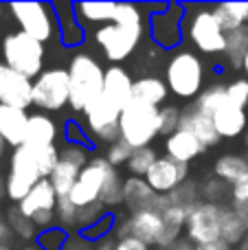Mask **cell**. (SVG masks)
I'll return each mask as SVG.
<instances>
[{"mask_svg": "<svg viewBox=\"0 0 248 250\" xmlns=\"http://www.w3.org/2000/svg\"><path fill=\"white\" fill-rule=\"evenodd\" d=\"M147 31V13L141 4L134 2H119L114 20L110 24L97 26L95 42L105 55V60L112 62V66H121L132 53L139 48Z\"/></svg>", "mask_w": 248, "mask_h": 250, "instance_id": "obj_1", "label": "cell"}, {"mask_svg": "<svg viewBox=\"0 0 248 250\" xmlns=\"http://www.w3.org/2000/svg\"><path fill=\"white\" fill-rule=\"evenodd\" d=\"M205 62L198 53L189 48H178L169 55L165 66V82L169 95L183 101H196L205 90Z\"/></svg>", "mask_w": 248, "mask_h": 250, "instance_id": "obj_2", "label": "cell"}, {"mask_svg": "<svg viewBox=\"0 0 248 250\" xmlns=\"http://www.w3.org/2000/svg\"><path fill=\"white\" fill-rule=\"evenodd\" d=\"M70 75V108L83 112L103 95L105 68L92 53H75L68 62Z\"/></svg>", "mask_w": 248, "mask_h": 250, "instance_id": "obj_3", "label": "cell"}, {"mask_svg": "<svg viewBox=\"0 0 248 250\" xmlns=\"http://www.w3.org/2000/svg\"><path fill=\"white\" fill-rule=\"evenodd\" d=\"M185 40L198 53L209 57H218L227 46V33L215 20L211 4H187L185 16Z\"/></svg>", "mask_w": 248, "mask_h": 250, "instance_id": "obj_4", "label": "cell"}, {"mask_svg": "<svg viewBox=\"0 0 248 250\" xmlns=\"http://www.w3.org/2000/svg\"><path fill=\"white\" fill-rule=\"evenodd\" d=\"M0 55L9 68L18 70L29 79H35L44 73V57L46 48L35 38L22 33V31H9L0 40Z\"/></svg>", "mask_w": 248, "mask_h": 250, "instance_id": "obj_5", "label": "cell"}, {"mask_svg": "<svg viewBox=\"0 0 248 250\" xmlns=\"http://www.w3.org/2000/svg\"><path fill=\"white\" fill-rule=\"evenodd\" d=\"M18 31L46 44L51 40H60V22H57L55 4L53 2H11L7 4Z\"/></svg>", "mask_w": 248, "mask_h": 250, "instance_id": "obj_6", "label": "cell"}, {"mask_svg": "<svg viewBox=\"0 0 248 250\" xmlns=\"http://www.w3.org/2000/svg\"><path fill=\"white\" fill-rule=\"evenodd\" d=\"M158 136V108L132 99L121 112V141H125L132 149H141L152 147Z\"/></svg>", "mask_w": 248, "mask_h": 250, "instance_id": "obj_7", "label": "cell"}, {"mask_svg": "<svg viewBox=\"0 0 248 250\" xmlns=\"http://www.w3.org/2000/svg\"><path fill=\"white\" fill-rule=\"evenodd\" d=\"M121 112L123 108H119L114 101H110L105 95H101L92 105H88L83 110V132L86 136L92 138V143L108 147L112 143H117L121 138Z\"/></svg>", "mask_w": 248, "mask_h": 250, "instance_id": "obj_8", "label": "cell"}, {"mask_svg": "<svg viewBox=\"0 0 248 250\" xmlns=\"http://www.w3.org/2000/svg\"><path fill=\"white\" fill-rule=\"evenodd\" d=\"M33 105L46 114L60 112L66 105H70L68 68H62V66L44 68V73L33 79Z\"/></svg>", "mask_w": 248, "mask_h": 250, "instance_id": "obj_9", "label": "cell"}, {"mask_svg": "<svg viewBox=\"0 0 248 250\" xmlns=\"http://www.w3.org/2000/svg\"><path fill=\"white\" fill-rule=\"evenodd\" d=\"M40 180H44V178L40 176V169L33 158V151L26 145L18 147V149H11V156H9V171H7V178H4V195H7L13 204H20Z\"/></svg>", "mask_w": 248, "mask_h": 250, "instance_id": "obj_10", "label": "cell"}, {"mask_svg": "<svg viewBox=\"0 0 248 250\" xmlns=\"http://www.w3.org/2000/svg\"><path fill=\"white\" fill-rule=\"evenodd\" d=\"M185 16L187 4L167 2L163 11L147 16V33L152 42L163 51H176L185 40Z\"/></svg>", "mask_w": 248, "mask_h": 250, "instance_id": "obj_11", "label": "cell"}, {"mask_svg": "<svg viewBox=\"0 0 248 250\" xmlns=\"http://www.w3.org/2000/svg\"><path fill=\"white\" fill-rule=\"evenodd\" d=\"M117 167L108 163L103 156H92V160L82 169L77 182H75L73 191H70V202L75 204L77 208L90 207V204H97L101 198V191H103L105 182H108L110 173L114 171Z\"/></svg>", "mask_w": 248, "mask_h": 250, "instance_id": "obj_12", "label": "cell"}, {"mask_svg": "<svg viewBox=\"0 0 248 250\" xmlns=\"http://www.w3.org/2000/svg\"><path fill=\"white\" fill-rule=\"evenodd\" d=\"M163 233V220L156 211H141V213H119L114 224V239L134 237L147 246H158V239Z\"/></svg>", "mask_w": 248, "mask_h": 250, "instance_id": "obj_13", "label": "cell"}, {"mask_svg": "<svg viewBox=\"0 0 248 250\" xmlns=\"http://www.w3.org/2000/svg\"><path fill=\"white\" fill-rule=\"evenodd\" d=\"M57 202H60V198H57L51 180L44 178V180H40L38 185L31 189V193L18 204V208L33 222L38 230H46V229H51V226H55Z\"/></svg>", "mask_w": 248, "mask_h": 250, "instance_id": "obj_14", "label": "cell"}, {"mask_svg": "<svg viewBox=\"0 0 248 250\" xmlns=\"http://www.w3.org/2000/svg\"><path fill=\"white\" fill-rule=\"evenodd\" d=\"M220 215L222 207L220 204L200 202L187 213V224H185V239L193 246H205V244L218 242L220 239Z\"/></svg>", "mask_w": 248, "mask_h": 250, "instance_id": "obj_15", "label": "cell"}, {"mask_svg": "<svg viewBox=\"0 0 248 250\" xmlns=\"http://www.w3.org/2000/svg\"><path fill=\"white\" fill-rule=\"evenodd\" d=\"M0 105L29 110L33 105V79L0 62Z\"/></svg>", "mask_w": 248, "mask_h": 250, "instance_id": "obj_16", "label": "cell"}, {"mask_svg": "<svg viewBox=\"0 0 248 250\" xmlns=\"http://www.w3.org/2000/svg\"><path fill=\"white\" fill-rule=\"evenodd\" d=\"M145 180L149 182V187H152L158 195H169L171 191H176L183 182L189 180V165H183V163H178V160L163 154V156H158V160L154 163V167L149 169Z\"/></svg>", "mask_w": 248, "mask_h": 250, "instance_id": "obj_17", "label": "cell"}, {"mask_svg": "<svg viewBox=\"0 0 248 250\" xmlns=\"http://www.w3.org/2000/svg\"><path fill=\"white\" fill-rule=\"evenodd\" d=\"M154 211L163 220V233L156 246L158 250L171 246V244H176L178 239L185 237V224H187V211L185 208L171 204V200L167 195H158L156 204H154Z\"/></svg>", "mask_w": 248, "mask_h": 250, "instance_id": "obj_18", "label": "cell"}, {"mask_svg": "<svg viewBox=\"0 0 248 250\" xmlns=\"http://www.w3.org/2000/svg\"><path fill=\"white\" fill-rule=\"evenodd\" d=\"M180 127L187 129V132H191L193 136H196L198 141L207 147V149H211V147H215V145H220V143H222L218 129H215L213 119H211L209 114L200 112V110L196 108V104H187L183 108Z\"/></svg>", "mask_w": 248, "mask_h": 250, "instance_id": "obj_19", "label": "cell"}, {"mask_svg": "<svg viewBox=\"0 0 248 250\" xmlns=\"http://www.w3.org/2000/svg\"><path fill=\"white\" fill-rule=\"evenodd\" d=\"M156 200L158 193L149 187L145 178L125 176V180H123V208H125V213L152 211Z\"/></svg>", "mask_w": 248, "mask_h": 250, "instance_id": "obj_20", "label": "cell"}, {"mask_svg": "<svg viewBox=\"0 0 248 250\" xmlns=\"http://www.w3.org/2000/svg\"><path fill=\"white\" fill-rule=\"evenodd\" d=\"M163 145H165V156H169V158L178 160L183 165H191L193 160H198L207 151V147L191 132H187L183 127L178 132H174L171 136L163 138Z\"/></svg>", "mask_w": 248, "mask_h": 250, "instance_id": "obj_21", "label": "cell"}, {"mask_svg": "<svg viewBox=\"0 0 248 250\" xmlns=\"http://www.w3.org/2000/svg\"><path fill=\"white\" fill-rule=\"evenodd\" d=\"M29 117L26 110L11 108V105H0V134L4 143L11 149H18L26 143V129H29Z\"/></svg>", "mask_w": 248, "mask_h": 250, "instance_id": "obj_22", "label": "cell"}, {"mask_svg": "<svg viewBox=\"0 0 248 250\" xmlns=\"http://www.w3.org/2000/svg\"><path fill=\"white\" fill-rule=\"evenodd\" d=\"M60 138V125L46 112H33L29 117V129H26V143L29 149H42V147L57 145Z\"/></svg>", "mask_w": 248, "mask_h": 250, "instance_id": "obj_23", "label": "cell"}, {"mask_svg": "<svg viewBox=\"0 0 248 250\" xmlns=\"http://www.w3.org/2000/svg\"><path fill=\"white\" fill-rule=\"evenodd\" d=\"M103 95L110 101H114L119 108H125L134 99V79L130 77V73L123 66H108L105 68Z\"/></svg>", "mask_w": 248, "mask_h": 250, "instance_id": "obj_24", "label": "cell"}, {"mask_svg": "<svg viewBox=\"0 0 248 250\" xmlns=\"http://www.w3.org/2000/svg\"><path fill=\"white\" fill-rule=\"evenodd\" d=\"M213 123H215V129H218L220 138H237V136H244L246 129H248V114L246 110L237 108V105H231L227 101L224 105H220L218 110L213 112Z\"/></svg>", "mask_w": 248, "mask_h": 250, "instance_id": "obj_25", "label": "cell"}, {"mask_svg": "<svg viewBox=\"0 0 248 250\" xmlns=\"http://www.w3.org/2000/svg\"><path fill=\"white\" fill-rule=\"evenodd\" d=\"M55 4L57 22H60V42L66 48H77L86 42V29L75 16L73 2H53Z\"/></svg>", "mask_w": 248, "mask_h": 250, "instance_id": "obj_26", "label": "cell"}, {"mask_svg": "<svg viewBox=\"0 0 248 250\" xmlns=\"http://www.w3.org/2000/svg\"><path fill=\"white\" fill-rule=\"evenodd\" d=\"M167 97H169L167 82L158 75H145V77L134 79V101L154 105V108H163Z\"/></svg>", "mask_w": 248, "mask_h": 250, "instance_id": "obj_27", "label": "cell"}, {"mask_svg": "<svg viewBox=\"0 0 248 250\" xmlns=\"http://www.w3.org/2000/svg\"><path fill=\"white\" fill-rule=\"evenodd\" d=\"M213 176H218L228 187L248 180V158L242 154H222L213 163Z\"/></svg>", "mask_w": 248, "mask_h": 250, "instance_id": "obj_28", "label": "cell"}, {"mask_svg": "<svg viewBox=\"0 0 248 250\" xmlns=\"http://www.w3.org/2000/svg\"><path fill=\"white\" fill-rule=\"evenodd\" d=\"M117 4L119 2H73V9H75V16L77 20L83 24V29L90 24H110L114 20V13H117Z\"/></svg>", "mask_w": 248, "mask_h": 250, "instance_id": "obj_29", "label": "cell"}, {"mask_svg": "<svg viewBox=\"0 0 248 250\" xmlns=\"http://www.w3.org/2000/svg\"><path fill=\"white\" fill-rule=\"evenodd\" d=\"M248 55V24H242L240 29L227 33V46H224V64L235 70H242L244 60Z\"/></svg>", "mask_w": 248, "mask_h": 250, "instance_id": "obj_30", "label": "cell"}, {"mask_svg": "<svg viewBox=\"0 0 248 250\" xmlns=\"http://www.w3.org/2000/svg\"><path fill=\"white\" fill-rule=\"evenodd\" d=\"M246 233L248 229L242 224V220L231 208V204H224L222 215H220V239L227 242L231 248H237L242 244V239L246 237Z\"/></svg>", "mask_w": 248, "mask_h": 250, "instance_id": "obj_31", "label": "cell"}, {"mask_svg": "<svg viewBox=\"0 0 248 250\" xmlns=\"http://www.w3.org/2000/svg\"><path fill=\"white\" fill-rule=\"evenodd\" d=\"M4 220H7V226L9 230H11L13 237L22 239V242H33L38 239L40 230L35 229V224L29 220V217L24 215V213L18 208V204H13V207L7 208V213H4Z\"/></svg>", "mask_w": 248, "mask_h": 250, "instance_id": "obj_32", "label": "cell"}, {"mask_svg": "<svg viewBox=\"0 0 248 250\" xmlns=\"http://www.w3.org/2000/svg\"><path fill=\"white\" fill-rule=\"evenodd\" d=\"M79 173H82L79 167L60 160V165L53 169L51 178H48L51 185H53V189H55V193H57V198H68L70 191H73V187H75V182H77V178H79Z\"/></svg>", "mask_w": 248, "mask_h": 250, "instance_id": "obj_33", "label": "cell"}, {"mask_svg": "<svg viewBox=\"0 0 248 250\" xmlns=\"http://www.w3.org/2000/svg\"><path fill=\"white\" fill-rule=\"evenodd\" d=\"M200 198H202V202L224 207V204L231 202V187L220 180L218 176L209 173L205 180H200Z\"/></svg>", "mask_w": 248, "mask_h": 250, "instance_id": "obj_34", "label": "cell"}, {"mask_svg": "<svg viewBox=\"0 0 248 250\" xmlns=\"http://www.w3.org/2000/svg\"><path fill=\"white\" fill-rule=\"evenodd\" d=\"M196 108L200 110V112L209 114V117H213V112L220 108V105L227 104V83L222 82H213L211 86H207L205 90L200 92V97H198L196 101Z\"/></svg>", "mask_w": 248, "mask_h": 250, "instance_id": "obj_35", "label": "cell"}, {"mask_svg": "<svg viewBox=\"0 0 248 250\" xmlns=\"http://www.w3.org/2000/svg\"><path fill=\"white\" fill-rule=\"evenodd\" d=\"M123 180H125V178L119 173V169H114V171L110 173L108 182H105L103 191H101L99 202L103 204L110 213H117L114 208L123 207Z\"/></svg>", "mask_w": 248, "mask_h": 250, "instance_id": "obj_36", "label": "cell"}, {"mask_svg": "<svg viewBox=\"0 0 248 250\" xmlns=\"http://www.w3.org/2000/svg\"><path fill=\"white\" fill-rule=\"evenodd\" d=\"M167 198L171 200V204H176V207L185 208V211L189 213L193 207H196V204L202 202V198H200V182L189 178V180L183 182V185H180L176 191H171Z\"/></svg>", "mask_w": 248, "mask_h": 250, "instance_id": "obj_37", "label": "cell"}, {"mask_svg": "<svg viewBox=\"0 0 248 250\" xmlns=\"http://www.w3.org/2000/svg\"><path fill=\"white\" fill-rule=\"evenodd\" d=\"M158 160V154L154 147H141V149H134L127 160L125 169L130 171V176L136 178H145L149 173V169L154 167V163Z\"/></svg>", "mask_w": 248, "mask_h": 250, "instance_id": "obj_38", "label": "cell"}, {"mask_svg": "<svg viewBox=\"0 0 248 250\" xmlns=\"http://www.w3.org/2000/svg\"><path fill=\"white\" fill-rule=\"evenodd\" d=\"M92 156H95V154H92L90 145H83V143L66 141L64 145L60 147V160L75 165V167H79V169L86 167V165L92 160Z\"/></svg>", "mask_w": 248, "mask_h": 250, "instance_id": "obj_39", "label": "cell"}, {"mask_svg": "<svg viewBox=\"0 0 248 250\" xmlns=\"http://www.w3.org/2000/svg\"><path fill=\"white\" fill-rule=\"evenodd\" d=\"M55 224L68 230L70 235L79 233V208L70 202V198H60L55 211Z\"/></svg>", "mask_w": 248, "mask_h": 250, "instance_id": "obj_40", "label": "cell"}, {"mask_svg": "<svg viewBox=\"0 0 248 250\" xmlns=\"http://www.w3.org/2000/svg\"><path fill=\"white\" fill-rule=\"evenodd\" d=\"M180 119H183V108L180 105L165 104L163 108H158V129H161V136L167 138L174 132H178Z\"/></svg>", "mask_w": 248, "mask_h": 250, "instance_id": "obj_41", "label": "cell"}, {"mask_svg": "<svg viewBox=\"0 0 248 250\" xmlns=\"http://www.w3.org/2000/svg\"><path fill=\"white\" fill-rule=\"evenodd\" d=\"M68 237H70L68 230H64L62 226L55 224L46 230H40L38 239H35V246L40 250H64Z\"/></svg>", "mask_w": 248, "mask_h": 250, "instance_id": "obj_42", "label": "cell"}, {"mask_svg": "<svg viewBox=\"0 0 248 250\" xmlns=\"http://www.w3.org/2000/svg\"><path fill=\"white\" fill-rule=\"evenodd\" d=\"M33 151V158L38 163L40 176L42 178H51L53 169L60 165V147L51 145V147H42V149H31Z\"/></svg>", "mask_w": 248, "mask_h": 250, "instance_id": "obj_43", "label": "cell"}, {"mask_svg": "<svg viewBox=\"0 0 248 250\" xmlns=\"http://www.w3.org/2000/svg\"><path fill=\"white\" fill-rule=\"evenodd\" d=\"M132 147L127 145L125 141H121V138H119L117 143H112V145H108L105 147V151H103V158L108 160L110 165H112V167H125L127 165V160H130V156H132Z\"/></svg>", "mask_w": 248, "mask_h": 250, "instance_id": "obj_44", "label": "cell"}, {"mask_svg": "<svg viewBox=\"0 0 248 250\" xmlns=\"http://www.w3.org/2000/svg\"><path fill=\"white\" fill-rule=\"evenodd\" d=\"M227 101L242 110L248 108V79L246 77L233 79L231 83H227Z\"/></svg>", "mask_w": 248, "mask_h": 250, "instance_id": "obj_45", "label": "cell"}, {"mask_svg": "<svg viewBox=\"0 0 248 250\" xmlns=\"http://www.w3.org/2000/svg\"><path fill=\"white\" fill-rule=\"evenodd\" d=\"M211 11H213L215 20L220 22V26L224 29V33H231V31H235V29H240V26H242V20L231 11L228 2H215V4H211Z\"/></svg>", "mask_w": 248, "mask_h": 250, "instance_id": "obj_46", "label": "cell"}, {"mask_svg": "<svg viewBox=\"0 0 248 250\" xmlns=\"http://www.w3.org/2000/svg\"><path fill=\"white\" fill-rule=\"evenodd\" d=\"M108 213H110V211H108V208H105L101 202L79 208V233H82V230H86V229H90V226L97 224L99 220H103Z\"/></svg>", "mask_w": 248, "mask_h": 250, "instance_id": "obj_47", "label": "cell"}, {"mask_svg": "<svg viewBox=\"0 0 248 250\" xmlns=\"http://www.w3.org/2000/svg\"><path fill=\"white\" fill-rule=\"evenodd\" d=\"M64 250H95V244L88 242L82 233H73L68 237V242H66Z\"/></svg>", "mask_w": 248, "mask_h": 250, "instance_id": "obj_48", "label": "cell"}, {"mask_svg": "<svg viewBox=\"0 0 248 250\" xmlns=\"http://www.w3.org/2000/svg\"><path fill=\"white\" fill-rule=\"evenodd\" d=\"M117 250H152V246H147V244L139 242L134 237H123L117 239Z\"/></svg>", "mask_w": 248, "mask_h": 250, "instance_id": "obj_49", "label": "cell"}, {"mask_svg": "<svg viewBox=\"0 0 248 250\" xmlns=\"http://www.w3.org/2000/svg\"><path fill=\"white\" fill-rule=\"evenodd\" d=\"M231 202H248V180L240 182L231 189Z\"/></svg>", "mask_w": 248, "mask_h": 250, "instance_id": "obj_50", "label": "cell"}, {"mask_svg": "<svg viewBox=\"0 0 248 250\" xmlns=\"http://www.w3.org/2000/svg\"><path fill=\"white\" fill-rule=\"evenodd\" d=\"M228 7L242 20V24H248V2H228Z\"/></svg>", "mask_w": 248, "mask_h": 250, "instance_id": "obj_51", "label": "cell"}, {"mask_svg": "<svg viewBox=\"0 0 248 250\" xmlns=\"http://www.w3.org/2000/svg\"><path fill=\"white\" fill-rule=\"evenodd\" d=\"M231 208L237 213V217L242 220V224L248 229V202H228Z\"/></svg>", "mask_w": 248, "mask_h": 250, "instance_id": "obj_52", "label": "cell"}, {"mask_svg": "<svg viewBox=\"0 0 248 250\" xmlns=\"http://www.w3.org/2000/svg\"><path fill=\"white\" fill-rule=\"evenodd\" d=\"M11 230H9L7 226V220H4V213L0 211V244H9V239H11Z\"/></svg>", "mask_w": 248, "mask_h": 250, "instance_id": "obj_53", "label": "cell"}, {"mask_svg": "<svg viewBox=\"0 0 248 250\" xmlns=\"http://www.w3.org/2000/svg\"><path fill=\"white\" fill-rule=\"evenodd\" d=\"M196 250H235V248H231L227 242H222V239H218V242L205 244V246H196Z\"/></svg>", "mask_w": 248, "mask_h": 250, "instance_id": "obj_54", "label": "cell"}, {"mask_svg": "<svg viewBox=\"0 0 248 250\" xmlns=\"http://www.w3.org/2000/svg\"><path fill=\"white\" fill-rule=\"evenodd\" d=\"M95 250H117V239L110 235V237L101 239V242L95 244Z\"/></svg>", "mask_w": 248, "mask_h": 250, "instance_id": "obj_55", "label": "cell"}, {"mask_svg": "<svg viewBox=\"0 0 248 250\" xmlns=\"http://www.w3.org/2000/svg\"><path fill=\"white\" fill-rule=\"evenodd\" d=\"M161 250H196V246H193L189 239H178L176 244H171V246H167V248H161Z\"/></svg>", "mask_w": 248, "mask_h": 250, "instance_id": "obj_56", "label": "cell"}, {"mask_svg": "<svg viewBox=\"0 0 248 250\" xmlns=\"http://www.w3.org/2000/svg\"><path fill=\"white\" fill-rule=\"evenodd\" d=\"M7 143H4V138H2V134H0V160L4 158V151H7Z\"/></svg>", "mask_w": 248, "mask_h": 250, "instance_id": "obj_57", "label": "cell"}, {"mask_svg": "<svg viewBox=\"0 0 248 250\" xmlns=\"http://www.w3.org/2000/svg\"><path fill=\"white\" fill-rule=\"evenodd\" d=\"M235 250H248V233H246V237L242 239V244H240V246H237Z\"/></svg>", "mask_w": 248, "mask_h": 250, "instance_id": "obj_58", "label": "cell"}, {"mask_svg": "<svg viewBox=\"0 0 248 250\" xmlns=\"http://www.w3.org/2000/svg\"><path fill=\"white\" fill-rule=\"evenodd\" d=\"M4 11H9V9H7V4H2V2H0V24H2V18H4Z\"/></svg>", "mask_w": 248, "mask_h": 250, "instance_id": "obj_59", "label": "cell"}, {"mask_svg": "<svg viewBox=\"0 0 248 250\" xmlns=\"http://www.w3.org/2000/svg\"><path fill=\"white\" fill-rule=\"evenodd\" d=\"M242 70H244V75H246V79H248V55H246V60H244V66H242Z\"/></svg>", "mask_w": 248, "mask_h": 250, "instance_id": "obj_60", "label": "cell"}, {"mask_svg": "<svg viewBox=\"0 0 248 250\" xmlns=\"http://www.w3.org/2000/svg\"><path fill=\"white\" fill-rule=\"evenodd\" d=\"M20 250H40V248L35 246V244H29V246H22Z\"/></svg>", "mask_w": 248, "mask_h": 250, "instance_id": "obj_61", "label": "cell"}, {"mask_svg": "<svg viewBox=\"0 0 248 250\" xmlns=\"http://www.w3.org/2000/svg\"><path fill=\"white\" fill-rule=\"evenodd\" d=\"M4 195V180H2V176H0V198Z\"/></svg>", "mask_w": 248, "mask_h": 250, "instance_id": "obj_62", "label": "cell"}, {"mask_svg": "<svg viewBox=\"0 0 248 250\" xmlns=\"http://www.w3.org/2000/svg\"><path fill=\"white\" fill-rule=\"evenodd\" d=\"M242 143H244V149H246V154H248V129H246V134H244V141H242Z\"/></svg>", "mask_w": 248, "mask_h": 250, "instance_id": "obj_63", "label": "cell"}, {"mask_svg": "<svg viewBox=\"0 0 248 250\" xmlns=\"http://www.w3.org/2000/svg\"><path fill=\"white\" fill-rule=\"evenodd\" d=\"M0 250H13V248L9 246V244H0Z\"/></svg>", "mask_w": 248, "mask_h": 250, "instance_id": "obj_64", "label": "cell"}]
</instances>
